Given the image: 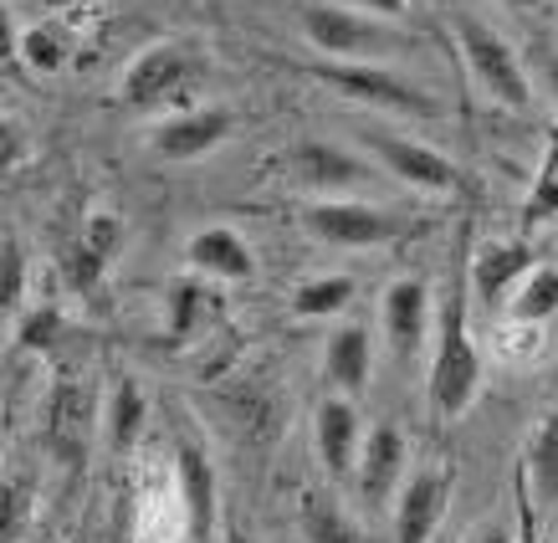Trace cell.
<instances>
[{
    "label": "cell",
    "instance_id": "8992f818",
    "mask_svg": "<svg viewBox=\"0 0 558 543\" xmlns=\"http://www.w3.org/2000/svg\"><path fill=\"white\" fill-rule=\"evenodd\" d=\"M369 144L374 154L389 165V174H400L405 185L415 190H436V195H446V190L461 185V170L446 159L440 149H430V144H421V138H405V134H389V129H369Z\"/></svg>",
    "mask_w": 558,
    "mask_h": 543
},
{
    "label": "cell",
    "instance_id": "d6986e66",
    "mask_svg": "<svg viewBox=\"0 0 558 543\" xmlns=\"http://www.w3.org/2000/svg\"><path fill=\"white\" fill-rule=\"evenodd\" d=\"M298 523H303L307 543H364V533H359L354 518L323 493H303V503H298Z\"/></svg>",
    "mask_w": 558,
    "mask_h": 543
},
{
    "label": "cell",
    "instance_id": "4dcf8cb0",
    "mask_svg": "<svg viewBox=\"0 0 558 543\" xmlns=\"http://www.w3.org/2000/svg\"><path fill=\"white\" fill-rule=\"evenodd\" d=\"M220 543H256V539H252V533H246V528H236V523H231V528H226V539H220Z\"/></svg>",
    "mask_w": 558,
    "mask_h": 543
},
{
    "label": "cell",
    "instance_id": "9a60e30c",
    "mask_svg": "<svg viewBox=\"0 0 558 543\" xmlns=\"http://www.w3.org/2000/svg\"><path fill=\"white\" fill-rule=\"evenodd\" d=\"M533 272V252L527 241H492L487 252L472 262V292L482 307H502L512 288H523V277Z\"/></svg>",
    "mask_w": 558,
    "mask_h": 543
},
{
    "label": "cell",
    "instance_id": "277c9868",
    "mask_svg": "<svg viewBox=\"0 0 558 543\" xmlns=\"http://www.w3.org/2000/svg\"><path fill=\"white\" fill-rule=\"evenodd\" d=\"M313 77L328 87H339L343 98H359L369 102V108H400V113H440L436 98H425L421 87H410L405 77H395L389 68L379 62H313Z\"/></svg>",
    "mask_w": 558,
    "mask_h": 543
},
{
    "label": "cell",
    "instance_id": "4fadbf2b",
    "mask_svg": "<svg viewBox=\"0 0 558 543\" xmlns=\"http://www.w3.org/2000/svg\"><path fill=\"white\" fill-rule=\"evenodd\" d=\"M354 476H359L364 503H385L400 487V476H405V436H400V425H374L369 436H364Z\"/></svg>",
    "mask_w": 558,
    "mask_h": 543
},
{
    "label": "cell",
    "instance_id": "e0dca14e",
    "mask_svg": "<svg viewBox=\"0 0 558 543\" xmlns=\"http://www.w3.org/2000/svg\"><path fill=\"white\" fill-rule=\"evenodd\" d=\"M323 370H328V385H333L339 395H359V390H364V385H369V370H374L369 328H364V323H343V328H333Z\"/></svg>",
    "mask_w": 558,
    "mask_h": 543
},
{
    "label": "cell",
    "instance_id": "3957f363",
    "mask_svg": "<svg viewBox=\"0 0 558 543\" xmlns=\"http://www.w3.org/2000/svg\"><path fill=\"white\" fill-rule=\"evenodd\" d=\"M457 36H461V57H466V68H472L476 87H482L487 98H497L502 108H527V102H533L527 68L518 62V51L492 32V26H482L476 16H461Z\"/></svg>",
    "mask_w": 558,
    "mask_h": 543
},
{
    "label": "cell",
    "instance_id": "7402d4cb",
    "mask_svg": "<svg viewBox=\"0 0 558 543\" xmlns=\"http://www.w3.org/2000/svg\"><path fill=\"white\" fill-rule=\"evenodd\" d=\"M349 298H354V277H343V272L339 277H313L292 292V313L298 318H333L349 307Z\"/></svg>",
    "mask_w": 558,
    "mask_h": 543
},
{
    "label": "cell",
    "instance_id": "83f0119b",
    "mask_svg": "<svg viewBox=\"0 0 558 543\" xmlns=\"http://www.w3.org/2000/svg\"><path fill=\"white\" fill-rule=\"evenodd\" d=\"M57 328H62V318H57V307H36L32 323L21 328V343H26V349H41L47 339H57Z\"/></svg>",
    "mask_w": 558,
    "mask_h": 543
},
{
    "label": "cell",
    "instance_id": "ba28073f",
    "mask_svg": "<svg viewBox=\"0 0 558 543\" xmlns=\"http://www.w3.org/2000/svg\"><path fill=\"white\" fill-rule=\"evenodd\" d=\"M185 51L170 47V41H154V47H144L123 68V83H119V98L134 102V108H159L165 98H174V87L185 83Z\"/></svg>",
    "mask_w": 558,
    "mask_h": 543
},
{
    "label": "cell",
    "instance_id": "cb8c5ba5",
    "mask_svg": "<svg viewBox=\"0 0 558 543\" xmlns=\"http://www.w3.org/2000/svg\"><path fill=\"white\" fill-rule=\"evenodd\" d=\"M138 425H144V390L134 379H119V390L108 400V442L123 451L138 436Z\"/></svg>",
    "mask_w": 558,
    "mask_h": 543
},
{
    "label": "cell",
    "instance_id": "7c38bea8",
    "mask_svg": "<svg viewBox=\"0 0 558 543\" xmlns=\"http://www.w3.org/2000/svg\"><path fill=\"white\" fill-rule=\"evenodd\" d=\"M185 262H190V272L216 277V282H246L256 272L252 246H246L231 226H205V231H195L185 246Z\"/></svg>",
    "mask_w": 558,
    "mask_h": 543
},
{
    "label": "cell",
    "instance_id": "5b68a950",
    "mask_svg": "<svg viewBox=\"0 0 558 543\" xmlns=\"http://www.w3.org/2000/svg\"><path fill=\"white\" fill-rule=\"evenodd\" d=\"M303 226L323 246H343V252H359V246H379V241L395 237V221L374 205L359 201H318L303 210Z\"/></svg>",
    "mask_w": 558,
    "mask_h": 543
},
{
    "label": "cell",
    "instance_id": "44dd1931",
    "mask_svg": "<svg viewBox=\"0 0 558 543\" xmlns=\"http://www.w3.org/2000/svg\"><path fill=\"white\" fill-rule=\"evenodd\" d=\"M554 216H558V123L548 129V149H543V165L523 201V231H533L538 221H554Z\"/></svg>",
    "mask_w": 558,
    "mask_h": 543
},
{
    "label": "cell",
    "instance_id": "603a6c76",
    "mask_svg": "<svg viewBox=\"0 0 558 543\" xmlns=\"http://www.w3.org/2000/svg\"><path fill=\"white\" fill-rule=\"evenodd\" d=\"M558 313V267H533L523 277V288L512 298V318L518 323H543Z\"/></svg>",
    "mask_w": 558,
    "mask_h": 543
},
{
    "label": "cell",
    "instance_id": "4316f807",
    "mask_svg": "<svg viewBox=\"0 0 558 543\" xmlns=\"http://www.w3.org/2000/svg\"><path fill=\"white\" fill-rule=\"evenodd\" d=\"M119 241H123V226H119V216H108V210H102V216H93V221L83 226V246L98 256V262H113Z\"/></svg>",
    "mask_w": 558,
    "mask_h": 543
},
{
    "label": "cell",
    "instance_id": "d4e9b609",
    "mask_svg": "<svg viewBox=\"0 0 558 543\" xmlns=\"http://www.w3.org/2000/svg\"><path fill=\"white\" fill-rule=\"evenodd\" d=\"M21 298H26V252H21V241L5 231V241H0V307L16 313Z\"/></svg>",
    "mask_w": 558,
    "mask_h": 543
},
{
    "label": "cell",
    "instance_id": "7a4b0ae2",
    "mask_svg": "<svg viewBox=\"0 0 558 543\" xmlns=\"http://www.w3.org/2000/svg\"><path fill=\"white\" fill-rule=\"evenodd\" d=\"M303 32L328 62H379V57H395V51H400L395 26H385L379 16H364L354 5H339V0L307 5Z\"/></svg>",
    "mask_w": 558,
    "mask_h": 543
},
{
    "label": "cell",
    "instance_id": "6da1fadb",
    "mask_svg": "<svg viewBox=\"0 0 558 543\" xmlns=\"http://www.w3.org/2000/svg\"><path fill=\"white\" fill-rule=\"evenodd\" d=\"M476 390H482V354L466 334V298L457 288L440 307V339L436 359H430V406L440 421H457L472 410Z\"/></svg>",
    "mask_w": 558,
    "mask_h": 543
},
{
    "label": "cell",
    "instance_id": "5bb4252c",
    "mask_svg": "<svg viewBox=\"0 0 558 543\" xmlns=\"http://www.w3.org/2000/svg\"><path fill=\"white\" fill-rule=\"evenodd\" d=\"M385 334L400 359H410L425 343V334H430V288L421 277H405V282H395L385 292Z\"/></svg>",
    "mask_w": 558,
    "mask_h": 543
},
{
    "label": "cell",
    "instance_id": "ffe728a7",
    "mask_svg": "<svg viewBox=\"0 0 558 543\" xmlns=\"http://www.w3.org/2000/svg\"><path fill=\"white\" fill-rule=\"evenodd\" d=\"M16 51L32 72H62L68 68V57H72V36H68L62 21H36V26L21 32Z\"/></svg>",
    "mask_w": 558,
    "mask_h": 543
},
{
    "label": "cell",
    "instance_id": "f546056e",
    "mask_svg": "<svg viewBox=\"0 0 558 543\" xmlns=\"http://www.w3.org/2000/svg\"><path fill=\"white\" fill-rule=\"evenodd\" d=\"M466 543H508V533H502V528H482V533H472Z\"/></svg>",
    "mask_w": 558,
    "mask_h": 543
},
{
    "label": "cell",
    "instance_id": "8fae6325",
    "mask_svg": "<svg viewBox=\"0 0 558 543\" xmlns=\"http://www.w3.org/2000/svg\"><path fill=\"white\" fill-rule=\"evenodd\" d=\"M231 134V108H195V113H174L170 123H159L154 149L159 159H205L220 138Z\"/></svg>",
    "mask_w": 558,
    "mask_h": 543
},
{
    "label": "cell",
    "instance_id": "f1b7e54d",
    "mask_svg": "<svg viewBox=\"0 0 558 543\" xmlns=\"http://www.w3.org/2000/svg\"><path fill=\"white\" fill-rule=\"evenodd\" d=\"M354 11H364V16H379V21H395L410 11V0H349Z\"/></svg>",
    "mask_w": 558,
    "mask_h": 543
},
{
    "label": "cell",
    "instance_id": "1f68e13d",
    "mask_svg": "<svg viewBox=\"0 0 558 543\" xmlns=\"http://www.w3.org/2000/svg\"><path fill=\"white\" fill-rule=\"evenodd\" d=\"M548 83H554V93H558V57L548 62Z\"/></svg>",
    "mask_w": 558,
    "mask_h": 543
},
{
    "label": "cell",
    "instance_id": "484cf974",
    "mask_svg": "<svg viewBox=\"0 0 558 543\" xmlns=\"http://www.w3.org/2000/svg\"><path fill=\"white\" fill-rule=\"evenodd\" d=\"M216 303V298H210V292L201 288V282H174V292H170V334L174 339H185L190 328H195V323L205 318V307Z\"/></svg>",
    "mask_w": 558,
    "mask_h": 543
},
{
    "label": "cell",
    "instance_id": "9c48e42d",
    "mask_svg": "<svg viewBox=\"0 0 558 543\" xmlns=\"http://www.w3.org/2000/svg\"><path fill=\"white\" fill-rule=\"evenodd\" d=\"M364 421L349 395H333L318 406V421H313V442H318V457L333 476H349L359 467V451H364Z\"/></svg>",
    "mask_w": 558,
    "mask_h": 543
},
{
    "label": "cell",
    "instance_id": "52a82bcc",
    "mask_svg": "<svg viewBox=\"0 0 558 543\" xmlns=\"http://www.w3.org/2000/svg\"><path fill=\"white\" fill-rule=\"evenodd\" d=\"M446 497H451L446 467H421V472L405 482L400 503H395V543H430L436 539Z\"/></svg>",
    "mask_w": 558,
    "mask_h": 543
},
{
    "label": "cell",
    "instance_id": "d6a6232c",
    "mask_svg": "<svg viewBox=\"0 0 558 543\" xmlns=\"http://www.w3.org/2000/svg\"><path fill=\"white\" fill-rule=\"evenodd\" d=\"M497 5H518V11H523V5H533V0H497Z\"/></svg>",
    "mask_w": 558,
    "mask_h": 543
},
{
    "label": "cell",
    "instance_id": "30bf717a",
    "mask_svg": "<svg viewBox=\"0 0 558 543\" xmlns=\"http://www.w3.org/2000/svg\"><path fill=\"white\" fill-rule=\"evenodd\" d=\"M174 476H180V497H185L190 539L210 543V539H216V461L205 457L195 442H180Z\"/></svg>",
    "mask_w": 558,
    "mask_h": 543
},
{
    "label": "cell",
    "instance_id": "2e32d148",
    "mask_svg": "<svg viewBox=\"0 0 558 543\" xmlns=\"http://www.w3.org/2000/svg\"><path fill=\"white\" fill-rule=\"evenodd\" d=\"M292 174H298V185H307V190H349L364 180V165H359L349 149H339V144L303 138V144L292 149Z\"/></svg>",
    "mask_w": 558,
    "mask_h": 543
},
{
    "label": "cell",
    "instance_id": "ac0fdd59",
    "mask_svg": "<svg viewBox=\"0 0 558 543\" xmlns=\"http://www.w3.org/2000/svg\"><path fill=\"white\" fill-rule=\"evenodd\" d=\"M527 487L538 497L543 508H554L558 503V410H548L538 425H533V442H527Z\"/></svg>",
    "mask_w": 558,
    "mask_h": 543
}]
</instances>
